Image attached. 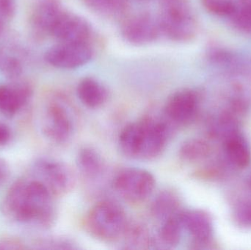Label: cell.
<instances>
[{"instance_id": "24", "label": "cell", "mask_w": 251, "mask_h": 250, "mask_svg": "<svg viewBox=\"0 0 251 250\" xmlns=\"http://www.w3.org/2000/svg\"><path fill=\"white\" fill-rule=\"evenodd\" d=\"M0 70L11 81L19 79L23 72V66L19 58L0 51Z\"/></svg>"}, {"instance_id": "34", "label": "cell", "mask_w": 251, "mask_h": 250, "mask_svg": "<svg viewBox=\"0 0 251 250\" xmlns=\"http://www.w3.org/2000/svg\"><path fill=\"white\" fill-rule=\"evenodd\" d=\"M140 1H146V0H140Z\"/></svg>"}, {"instance_id": "8", "label": "cell", "mask_w": 251, "mask_h": 250, "mask_svg": "<svg viewBox=\"0 0 251 250\" xmlns=\"http://www.w3.org/2000/svg\"><path fill=\"white\" fill-rule=\"evenodd\" d=\"M93 51L87 43L61 42L47 50L45 60L53 67L75 69L87 64Z\"/></svg>"}, {"instance_id": "14", "label": "cell", "mask_w": 251, "mask_h": 250, "mask_svg": "<svg viewBox=\"0 0 251 250\" xmlns=\"http://www.w3.org/2000/svg\"><path fill=\"white\" fill-rule=\"evenodd\" d=\"M180 218L183 227L193 239L195 245H209L213 233L212 220L209 216L201 210L181 211Z\"/></svg>"}, {"instance_id": "18", "label": "cell", "mask_w": 251, "mask_h": 250, "mask_svg": "<svg viewBox=\"0 0 251 250\" xmlns=\"http://www.w3.org/2000/svg\"><path fill=\"white\" fill-rule=\"evenodd\" d=\"M180 198L176 192L170 189L159 192L151 205V214L157 220H164L181 212Z\"/></svg>"}, {"instance_id": "23", "label": "cell", "mask_w": 251, "mask_h": 250, "mask_svg": "<svg viewBox=\"0 0 251 250\" xmlns=\"http://www.w3.org/2000/svg\"><path fill=\"white\" fill-rule=\"evenodd\" d=\"M228 17L235 29L251 34V0H242Z\"/></svg>"}, {"instance_id": "30", "label": "cell", "mask_w": 251, "mask_h": 250, "mask_svg": "<svg viewBox=\"0 0 251 250\" xmlns=\"http://www.w3.org/2000/svg\"><path fill=\"white\" fill-rule=\"evenodd\" d=\"M15 10V0H0V17L11 19L14 15Z\"/></svg>"}, {"instance_id": "28", "label": "cell", "mask_w": 251, "mask_h": 250, "mask_svg": "<svg viewBox=\"0 0 251 250\" xmlns=\"http://www.w3.org/2000/svg\"><path fill=\"white\" fill-rule=\"evenodd\" d=\"M91 7L101 12H112L119 10L125 0H86Z\"/></svg>"}, {"instance_id": "20", "label": "cell", "mask_w": 251, "mask_h": 250, "mask_svg": "<svg viewBox=\"0 0 251 250\" xmlns=\"http://www.w3.org/2000/svg\"><path fill=\"white\" fill-rule=\"evenodd\" d=\"M211 147L202 139H189L181 144L178 151L180 158L186 162H199L209 157Z\"/></svg>"}, {"instance_id": "29", "label": "cell", "mask_w": 251, "mask_h": 250, "mask_svg": "<svg viewBox=\"0 0 251 250\" xmlns=\"http://www.w3.org/2000/svg\"><path fill=\"white\" fill-rule=\"evenodd\" d=\"M29 247L22 239L13 236L0 238V250H23Z\"/></svg>"}, {"instance_id": "12", "label": "cell", "mask_w": 251, "mask_h": 250, "mask_svg": "<svg viewBox=\"0 0 251 250\" xmlns=\"http://www.w3.org/2000/svg\"><path fill=\"white\" fill-rule=\"evenodd\" d=\"M50 35L61 42L87 43L91 36V28L85 19L63 10L54 22Z\"/></svg>"}, {"instance_id": "9", "label": "cell", "mask_w": 251, "mask_h": 250, "mask_svg": "<svg viewBox=\"0 0 251 250\" xmlns=\"http://www.w3.org/2000/svg\"><path fill=\"white\" fill-rule=\"evenodd\" d=\"M29 181L25 178L16 180L3 198L1 213L13 223L29 224Z\"/></svg>"}, {"instance_id": "10", "label": "cell", "mask_w": 251, "mask_h": 250, "mask_svg": "<svg viewBox=\"0 0 251 250\" xmlns=\"http://www.w3.org/2000/svg\"><path fill=\"white\" fill-rule=\"evenodd\" d=\"M199 97L191 90H182L173 94L165 104L164 114L168 120L175 125H185L196 116Z\"/></svg>"}, {"instance_id": "6", "label": "cell", "mask_w": 251, "mask_h": 250, "mask_svg": "<svg viewBox=\"0 0 251 250\" xmlns=\"http://www.w3.org/2000/svg\"><path fill=\"white\" fill-rule=\"evenodd\" d=\"M74 114L69 106L60 100L50 101L43 114L41 129L44 136L56 144L69 141L75 132Z\"/></svg>"}, {"instance_id": "26", "label": "cell", "mask_w": 251, "mask_h": 250, "mask_svg": "<svg viewBox=\"0 0 251 250\" xmlns=\"http://www.w3.org/2000/svg\"><path fill=\"white\" fill-rule=\"evenodd\" d=\"M68 239L51 236L35 239L32 245L35 250H66L74 248Z\"/></svg>"}, {"instance_id": "4", "label": "cell", "mask_w": 251, "mask_h": 250, "mask_svg": "<svg viewBox=\"0 0 251 250\" xmlns=\"http://www.w3.org/2000/svg\"><path fill=\"white\" fill-rule=\"evenodd\" d=\"M156 180L151 173L138 167H129L119 172L113 181V189L130 204H140L153 193Z\"/></svg>"}, {"instance_id": "7", "label": "cell", "mask_w": 251, "mask_h": 250, "mask_svg": "<svg viewBox=\"0 0 251 250\" xmlns=\"http://www.w3.org/2000/svg\"><path fill=\"white\" fill-rule=\"evenodd\" d=\"M29 224L35 225L41 230H49L55 224L57 211L54 198L41 182L29 179Z\"/></svg>"}, {"instance_id": "5", "label": "cell", "mask_w": 251, "mask_h": 250, "mask_svg": "<svg viewBox=\"0 0 251 250\" xmlns=\"http://www.w3.org/2000/svg\"><path fill=\"white\" fill-rule=\"evenodd\" d=\"M35 179L39 181L54 197H62L73 191L76 177L70 166L53 159L41 158L32 166Z\"/></svg>"}, {"instance_id": "1", "label": "cell", "mask_w": 251, "mask_h": 250, "mask_svg": "<svg viewBox=\"0 0 251 250\" xmlns=\"http://www.w3.org/2000/svg\"><path fill=\"white\" fill-rule=\"evenodd\" d=\"M169 135L165 122L146 117L126 125L119 134L118 143L121 152L127 158L151 161L163 152Z\"/></svg>"}, {"instance_id": "35", "label": "cell", "mask_w": 251, "mask_h": 250, "mask_svg": "<svg viewBox=\"0 0 251 250\" xmlns=\"http://www.w3.org/2000/svg\"></svg>"}, {"instance_id": "11", "label": "cell", "mask_w": 251, "mask_h": 250, "mask_svg": "<svg viewBox=\"0 0 251 250\" xmlns=\"http://www.w3.org/2000/svg\"><path fill=\"white\" fill-rule=\"evenodd\" d=\"M161 29L147 13L136 15L127 19L122 26V35L126 41L136 45H144L156 41Z\"/></svg>"}, {"instance_id": "27", "label": "cell", "mask_w": 251, "mask_h": 250, "mask_svg": "<svg viewBox=\"0 0 251 250\" xmlns=\"http://www.w3.org/2000/svg\"><path fill=\"white\" fill-rule=\"evenodd\" d=\"M234 220L240 226L251 227V200H244L234 209Z\"/></svg>"}, {"instance_id": "25", "label": "cell", "mask_w": 251, "mask_h": 250, "mask_svg": "<svg viewBox=\"0 0 251 250\" xmlns=\"http://www.w3.org/2000/svg\"><path fill=\"white\" fill-rule=\"evenodd\" d=\"M242 0H202L205 8L212 14L228 16Z\"/></svg>"}, {"instance_id": "32", "label": "cell", "mask_w": 251, "mask_h": 250, "mask_svg": "<svg viewBox=\"0 0 251 250\" xmlns=\"http://www.w3.org/2000/svg\"><path fill=\"white\" fill-rule=\"evenodd\" d=\"M10 174V166L4 159L0 158V188L7 183Z\"/></svg>"}, {"instance_id": "13", "label": "cell", "mask_w": 251, "mask_h": 250, "mask_svg": "<svg viewBox=\"0 0 251 250\" xmlns=\"http://www.w3.org/2000/svg\"><path fill=\"white\" fill-rule=\"evenodd\" d=\"M32 86L19 79L10 85H0V113L13 117L29 103L32 98Z\"/></svg>"}, {"instance_id": "21", "label": "cell", "mask_w": 251, "mask_h": 250, "mask_svg": "<svg viewBox=\"0 0 251 250\" xmlns=\"http://www.w3.org/2000/svg\"><path fill=\"white\" fill-rule=\"evenodd\" d=\"M183 230L184 227L180 218V212L168 217L162 221L159 229V239L161 243L168 248H175L180 243Z\"/></svg>"}, {"instance_id": "31", "label": "cell", "mask_w": 251, "mask_h": 250, "mask_svg": "<svg viewBox=\"0 0 251 250\" xmlns=\"http://www.w3.org/2000/svg\"><path fill=\"white\" fill-rule=\"evenodd\" d=\"M12 132L5 123L0 122V147L5 146L11 140Z\"/></svg>"}, {"instance_id": "19", "label": "cell", "mask_w": 251, "mask_h": 250, "mask_svg": "<svg viewBox=\"0 0 251 250\" xmlns=\"http://www.w3.org/2000/svg\"><path fill=\"white\" fill-rule=\"evenodd\" d=\"M226 151L232 164L239 168H246L250 164V148L244 139L236 135L228 136L226 142Z\"/></svg>"}, {"instance_id": "17", "label": "cell", "mask_w": 251, "mask_h": 250, "mask_svg": "<svg viewBox=\"0 0 251 250\" xmlns=\"http://www.w3.org/2000/svg\"><path fill=\"white\" fill-rule=\"evenodd\" d=\"M76 166L80 174L88 180L98 179L105 169L101 154L91 147H84L78 151Z\"/></svg>"}, {"instance_id": "33", "label": "cell", "mask_w": 251, "mask_h": 250, "mask_svg": "<svg viewBox=\"0 0 251 250\" xmlns=\"http://www.w3.org/2000/svg\"><path fill=\"white\" fill-rule=\"evenodd\" d=\"M0 17V38L3 34V31H4V25H3L2 19Z\"/></svg>"}, {"instance_id": "15", "label": "cell", "mask_w": 251, "mask_h": 250, "mask_svg": "<svg viewBox=\"0 0 251 250\" xmlns=\"http://www.w3.org/2000/svg\"><path fill=\"white\" fill-rule=\"evenodd\" d=\"M63 12L57 0H41L31 16V26L35 35L50 34L54 22Z\"/></svg>"}, {"instance_id": "22", "label": "cell", "mask_w": 251, "mask_h": 250, "mask_svg": "<svg viewBox=\"0 0 251 250\" xmlns=\"http://www.w3.org/2000/svg\"><path fill=\"white\" fill-rule=\"evenodd\" d=\"M129 249H146L154 245L147 227L140 224H128L123 239Z\"/></svg>"}, {"instance_id": "2", "label": "cell", "mask_w": 251, "mask_h": 250, "mask_svg": "<svg viewBox=\"0 0 251 250\" xmlns=\"http://www.w3.org/2000/svg\"><path fill=\"white\" fill-rule=\"evenodd\" d=\"M129 222L124 208L113 201H101L91 207L85 219V227L94 239L115 243L123 239Z\"/></svg>"}, {"instance_id": "16", "label": "cell", "mask_w": 251, "mask_h": 250, "mask_svg": "<svg viewBox=\"0 0 251 250\" xmlns=\"http://www.w3.org/2000/svg\"><path fill=\"white\" fill-rule=\"evenodd\" d=\"M76 95L83 105L90 109H98L108 100L107 88L93 78L82 79L76 88Z\"/></svg>"}, {"instance_id": "3", "label": "cell", "mask_w": 251, "mask_h": 250, "mask_svg": "<svg viewBox=\"0 0 251 250\" xmlns=\"http://www.w3.org/2000/svg\"><path fill=\"white\" fill-rule=\"evenodd\" d=\"M159 23L161 31L176 41H191L197 32V23L187 0H162Z\"/></svg>"}]
</instances>
